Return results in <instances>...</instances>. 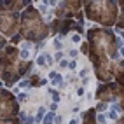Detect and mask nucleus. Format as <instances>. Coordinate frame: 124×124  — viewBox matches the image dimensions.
<instances>
[{
	"label": "nucleus",
	"mask_w": 124,
	"mask_h": 124,
	"mask_svg": "<svg viewBox=\"0 0 124 124\" xmlns=\"http://www.w3.org/2000/svg\"><path fill=\"white\" fill-rule=\"evenodd\" d=\"M4 54L9 58L12 63H18V58H19V49L16 46H5L4 47Z\"/></svg>",
	"instance_id": "39448f33"
},
{
	"label": "nucleus",
	"mask_w": 124,
	"mask_h": 124,
	"mask_svg": "<svg viewBox=\"0 0 124 124\" xmlns=\"http://www.w3.org/2000/svg\"><path fill=\"white\" fill-rule=\"evenodd\" d=\"M105 108H107V103H105V101H98V105H96V108H94V110L101 112V110H105Z\"/></svg>",
	"instance_id": "f3484780"
},
{
	"label": "nucleus",
	"mask_w": 124,
	"mask_h": 124,
	"mask_svg": "<svg viewBox=\"0 0 124 124\" xmlns=\"http://www.w3.org/2000/svg\"><path fill=\"white\" fill-rule=\"evenodd\" d=\"M28 82H30V87H40V86H46L49 80L47 79H40L37 73H33V75L28 79Z\"/></svg>",
	"instance_id": "0eeeda50"
},
{
	"label": "nucleus",
	"mask_w": 124,
	"mask_h": 124,
	"mask_svg": "<svg viewBox=\"0 0 124 124\" xmlns=\"http://www.w3.org/2000/svg\"><path fill=\"white\" fill-rule=\"evenodd\" d=\"M75 21L73 19H63L61 21V24H60V35H68V31L72 30V28H75Z\"/></svg>",
	"instance_id": "423d86ee"
},
{
	"label": "nucleus",
	"mask_w": 124,
	"mask_h": 124,
	"mask_svg": "<svg viewBox=\"0 0 124 124\" xmlns=\"http://www.w3.org/2000/svg\"><path fill=\"white\" fill-rule=\"evenodd\" d=\"M72 42L79 44V42H80V35H77V33H75V35H72Z\"/></svg>",
	"instance_id": "a878e982"
},
{
	"label": "nucleus",
	"mask_w": 124,
	"mask_h": 124,
	"mask_svg": "<svg viewBox=\"0 0 124 124\" xmlns=\"http://www.w3.org/2000/svg\"><path fill=\"white\" fill-rule=\"evenodd\" d=\"M122 98V86H117L115 82H105V84H101L100 87L96 89V100H100V101H105V103H108V101H115V98Z\"/></svg>",
	"instance_id": "7ed1b4c3"
},
{
	"label": "nucleus",
	"mask_w": 124,
	"mask_h": 124,
	"mask_svg": "<svg viewBox=\"0 0 124 124\" xmlns=\"http://www.w3.org/2000/svg\"><path fill=\"white\" fill-rule=\"evenodd\" d=\"M60 24H61V19H54L51 23V28H49V33H56V31H60Z\"/></svg>",
	"instance_id": "9d476101"
},
{
	"label": "nucleus",
	"mask_w": 124,
	"mask_h": 124,
	"mask_svg": "<svg viewBox=\"0 0 124 124\" xmlns=\"http://www.w3.org/2000/svg\"><path fill=\"white\" fill-rule=\"evenodd\" d=\"M68 54H70V58H73V60H75V58L79 56V51H75V49H72V51H70Z\"/></svg>",
	"instance_id": "393cba45"
},
{
	"label": "nucleus",
	"mask_w": 124,
	"mask_h": 124,
	"mask_svg": "<svg viewBox=\"0 0 124 124\" xmlns=\"http://www.w3.org/2000/svg\"><path fill=\"white\" fill-rule=\"evenodd\" d=\"M79 110H80V107H79V105H75V107H73V110H72V112H75V114H77Z\"/></svg>",
	"instance_id": "c9c22d12"
},
{
	"label": "nucleus",
	"mask_w": 124,
	"mask_h": 124,
	"mask_svg": "<svg viewBox=\"0 0 124 124\" xmlns=\"http://www.w3.org/2000/svg\"><path fill=\"white\" fill-rule=\"evenodd\" d=\"M56 73H58V72H54V70H51V72H49V79H51V80H53V79L56 77Z\"/></svg>",
	"instance_id": "7c9ffc66"
},
{
	"label": "nucleus",
	"mask_w": 124,
	"mask_h": 124,
	"mask_svg": "<svg viewBox=\"0 0 124 124\" xmlns=\"http://www.w3.org/2000/svg\"><path fill=\"white\" fill-rule=\"evenodd\" d=\"M37 65H39V67H46V65H47V63H46V56H44V54H40V56L37 58Z\"/></svg>",
	"instance_id": "2eb2a0df"
},
{
	"label": "nucleus",
	"mask_w": 124,
	"mask_h": 124,
	"mask_svg": "<svg viewBox=\"0 0 124 124\" xmlns=\"http://www.w3.org/2000/svg\"><path fill=\"white\" fill-rule=\"evenodd\" d=\"M39 112H37V117H35V122H40V121H42L44 119V115H46V108H44V107H40V108H37Z\"/></svg>",
	"instance_id": "9b49d317"
},
{
	"label": "nucleus",
	"mask_w": 124,
	"mask_h": 124,
	"mask_svg": "<svg viewBox=\"0 0 124 124\" xmlns=\"http://www.w3.org/2000/svg\"><path fill=\"white\" fill-rule=\"evenodd\" d=\"M77 94H79V96L84 94V87H79V89H77Z\"/></svg>",
	"instance_id": "f704fd0d"
},
{
	"label": "nucleus",
	"mask_w": 124,
	"mask_h": 124,
	"mask_svg": "<svg viewBox=\"0 0 124 124\" xmlns=\"http://www.w3.org/2000/svg\"><path fill=\"white\" fill-rule=\"evenodd\" d=\"M26 100H28V94H26V93H19L18 101H19V103H23V101H26Z\"/></svg>",
	"instance_id": "aec40b11"
},
{
	"label": "nucleus",
	"mask_w": 124,
	"mask_h": 124,
	"mask_svg": "<svg viewBox=\"0 0 124 124\" xmlns=\"http://www.w3.org/2000/svg\"><path fill=\"white\" fill-rule=\"evenodd\" d=\"M60 67H61V68H68V61H67V60H61V61H60Z\"/></svg>",
	"instance_id": "cd10ccee"
},
{
	"label": "nucleus",
	"mask_w": 124,
	"mask_h": 124,
	"mask_svg": "<svg viewBox=\"0 0 124 124\" xmlns=\"http://www.w3.org/2000/svg\"><path fill=\"white\" fill-rule=\"evenodd\" d=\"M51 110L56 114V110H58V103H51Z\"/></svg>",
	"instance_id": "2f4dec72"
},
{
	"label": "nucleus",
	"mask_w": 124,
	"mask_h": 124,
	"mask_svg": "<svg viewBox=\"0 0 124 124\" xmlns=\"http://www.w3.org/2000/svg\"><path fill=\"white\" fill-rule=\"evenodd\" d=\"M49 93H51L53 94V103H58V101H60V93H58V91H54V89H49Z\"/></svg>",
	"instance_id": "4468645a"
},
{
	"label": "nucleus",
	"mask_w": 124,
	"mask_h": 124,
	"mask_svg": "<svg viewBox=\"0 0 124 124\" xmlns=\"http://www.w3.org/2000/svg\"><path fill=\"white\" fill-rule=\"evenodd\" d=\"M60 82H63V77H61V73H56V77L53 79V84H60Z\"/></svg>",
	"instance_id": "6ab92c4d"
},
{
	"label": "nucleus",
	"mask_w": 124,
	"mask_h": 124,
	"mask_svg": "<svg viewBox=\"0 0 124 124\" xmlns=\"http://www.w3.org/2000/svg\"><path fill=\"white\" fill-rule=\"evenodd\" d=\"M107 117H108V119H112V121H115V119H117V110L110 108V110H108V114H107Z\"/></svg>",
	"instance_id": "dca6fc26"
},
{
	"label": "nucleus",
	"mask_w": 124,
	"mask_h": 124,
	"mask_svg": "<svg viewBox=\"0 0 124 124\" xmlns=\"http://www.w3.org/2000/svg\"><path fill=\"white\" fill-rule=\"evenodd\" d=\"M63 60V53H56V61H61Z\"/></svg>",
	"instance_id": "c756f323"
},
{
	"label": "nucleus",
	"mask_w": 124,
	"mask_h": 124,
	"mask_svg": "<svg viewBox=\"0 0 124 124\" xmlns=\"http://www.w3.org/2000/svg\"><path fill=\"white\" fill-rule=\"evenodd\" d=\"M87 73H89V70H87V68H84V70H80V73H79V75H80L82 79H84V77L87 75Z\"/></svg>",
	"instance_id": "c85d7f7f"
},
{
	"label": "nucleus",
	"mask_w": 124,
	"mask_h": 124,
	"mask_svg": "<svg viewBox=\"0 0 124 124\" xmlns=\"http://www.w3.org/2000/svg\"><path fill=\"white\" fill-rule=\"evenodd\" d=\"M63 121V117H61V115H56V117H54V122H58V124H60Z\"/></svg>",
	"instance_id": "473e14b6"
},
{
	"label": "nucleus",
	"mask_w": 124,
	"mask_h": 124,
	"mask_svg": "<svg viewBox=\"0 0 124 124\" xmlns=\"http://www.w3.org/2000/svg\"><path fill=\"white\" fill-rule=\"evenodd\" d=\"M19 33L26 40H31V42H42V39H46L49 35V26L44 24L40 12L28 5V9L23 11V14H21Z\"/></svg>",
	"instance_id": "f257e3e1"
},
{
	"label": "nucleus",
	"mask_w": 124,
	"mask_h": 124,
	"mask_svg": "<svg viewBox=\"0 0 124 124\" xmlns=\"http://www.w3.org/2000/svg\"><path fill=\"white\" fill-rule=\"evenodd\" d=\"M18 18L19 16L16 12H11V11H5L0 14V31L2 35H16L18 33Z\"/></svg>",
	"instance_id": "20e7f679"
},
{
	"label": "nucleus",
	"mask_w": 124,
	"mask_h": 124,
	"mask_svg": "<svg viewBox=\"0 0 124 124\" xmlns=\"http://www.w3.org/2000/svg\"><path fill=\"white\" fill-rule=\"evenodd\" d=\"M80 53H82V54H87V53H89V44H87V42H84V44L80 46Z\"/></svg>",
	"instance_id": "a211bd4d"
},
{
	"label": "nucleus",
	"mask_w": 124,
	"mask_h": 124,
	"mask_svg": "<svg viewBox=\"0 0 124 124\" xmlns=\"http://www.w3.org/2000/svg\"><path fill=\"white\" fill-rule=\"evenodd\" d=\"M54 117H56V114H54V112L44 115V124H53V122H54Z\"/></svg>",
	"instance_id": "f8f14e48"
},
{
	"label": "nucleus",
	"mask_w": 124,
	"mask_h": 124,
	"mask_svg": "<svg viewBox=\"0 0 124 124\" xmlns=\"http://www.w3.org/2000/svg\"><path fill=\"white\" fill-rule=\"evenodd\" d=\"M21 39H23V37H21V33L18 31V33H16V35H12V37H11V44H12V46L19 44V42H21Z\"/></svg>",
	"instance_id": "ddd939ff"
},
{
	"label": "nucleus",
	"mask_w": 124,
	"mask_h": 124,
	"mask_svg": "<svg viewBox=\"0 0 124 124\" xmlns=\"http://www.w3.org/2000/svg\"><path fill=\"white\" fill-rule=\"evenodd\" d=\"M5 46H7V40H5V39H4L2 35H0V49H4Z\"/></svg>",
	"instance_id": "b1692460"
},
{
	"label": "nucleus",
	"mask_w": 124,
	"mask_h": 124,
	"mask_svg": "<svg viewBox=\"0 0 124 124\" xmlns=\"http://www.w3.org/2000/svg\"><path fill=\"white\" fill-rule=\"evenodd\" d=\"M115 2H87L86 4V14L91 21H98L103 26H112L115 23Z\"/></svg>",
	"instance_id": "f03ea898"
},
{
	"label": "nucleus",
	"mask_w": 124,
	"mask_h": 124,
	"mask_svg": "<svg viewBox=\"0 0 124 124\" xmlns=\"http://www.w3.org/2000/svg\"><path fill=\"white\" fill-rule=\"evenodd\" d=\"M53 46H54L56 49H61V47H63V44H61V42H60V40H58V39H56L54 42H53Z\"/></svg>",
	"instance_id": "bb28decb"
},
{
	"label": "nucleus",
	"mask_w": 124,
	"mask_h": 124,
	"mask_svg": "<svg viewBox=\"0 0 124 124\" xmlns=\"http://www.w3.org/2000/svg\"><path fill=\"white\" fill-rule=\"evenodd\" d=\"M68 124H79V119H72V121H70Z\"/></svg>",
	"instance_id": "e433bc0d"
},
{
	"label": "nucleus",
	"mask_w": 124,
	"mask_h": 124,
	"mask_svg": "<svg viewBox=\"0 0 124 124\" xmlns=\"http://www.w3.org/2000/svg\"><path fill=\"white\" fill-rule=\"evenodd\" d=\"M75 67H77V61H75V60L68 61V68H70V70H75Z\"/></svg>",
	"instance_id": "4be33fe9"
},
{
	"label": "nucleus",
	"mask_w": 124,
	"mask_h": 124,
	"mask_svg": "<svg viewBox=\"0 0 124 124\" xmlns=\"http://www.w3.org/2000/svg\"><path fill=\"white\" fill-rule=\"evenodd\" d=\"M39 9L44 12V11H46V4H39ZM40 11H39V12H40Z\"/></svg>",
	"instance_id": "72a5a7b5"
},
{
	"label": "nucleus",
	"mask_w": 124,
	"mask_h": 124,
	"mask_svg": "<svg viewBox=\"0 0 124 124\" xmlns=\"http://www.w3.org/2000/svg\"><path fill=\"white\" fill-rule=\"evenodd\" d=\"M96 122H98V124H105V115L96 114Z\"/></svg>",
	"instance_id": "412c9836"
},
{
	"label": "nucleus",
	"mask_w": 124,
	"mask_h": 124,
	"mask_svg": "<svg viewBox=\"0 0 124 124\" xmlns=\"http://www.w3.org/2000/svg\"><path fill=\"white\" fill-rule=\"evenodd\" d=\"M24 5H30V4H28V2H11L9 7H11V12H16V14H18V11L23 9Z\"/></svg>",
	"instance_id": "1a4fd4ad"
},
{
	"label": "nucleus",
	"mask_w": 124,
	"mask_h": 124,
	"mask_svg": "<svg viewBox=\"0 0 124 124\" xmlns=\"http://www.w3.org/2000/svg\"><path fill=\"white\" fill-rule=\"evenodd\" d=\"M26 86L30 87V82H28V79H23V80L19 82V87H26Z\"/></svg>",
	"instance_id": "5701e85b"
},
{
	"label": "nucleus",
	"mask_w": 124,
	"mask_h": 124,
	"mask_svg": "<svg viewBox=\"0 0 124 124\" xmlns=\"http://www.w3.org/2000/svg\"><path fill=\"white\" fill-rule=\"evenodd\" d=\"M82 121H84V124H96V110L94 108H89L87 112H84Z\"/></svg>",
	"instance_id": "6e6552de"
}]
</instances>
